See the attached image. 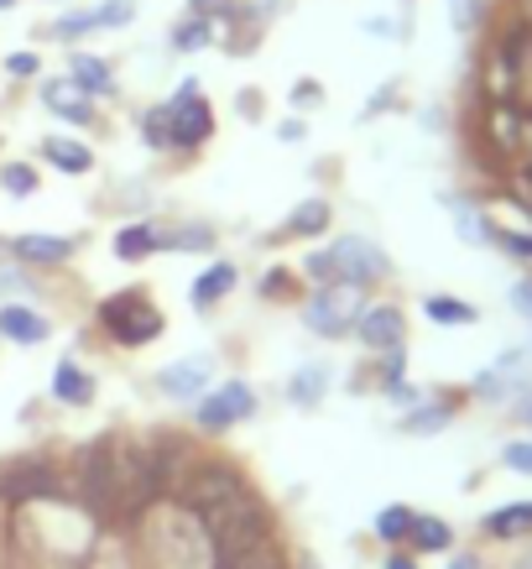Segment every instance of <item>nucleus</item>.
<instances>
[{"instance_id":"obj_3","label":"nucleus","mask_w":532,"mask_h":569,"mask_svg":"<svg viewBox=\"0 0 532 569\" xmlns=\"http://www.w3.org/2000/svg\"><path fill=\"white\" fill-rule=\"evenodd\" d=\"M168 121H172V152H193V147H204L214 137V110H209L199 79L178 84V94L168 100Z\"/></svg>"},{"instance_id":"obj_23","label":"nucleus","mask_w":532,"mask_h":569,"mask_svg":"<svg viewBox=\"0 0 532 569\" xmlns=\"http://www.w3.org/2000/svg\"><path fill=\"white\" fill-rule=\"evenodd\" d=\"M141 137H147V147H152V152H172L168 104H157V110H147V116H141Z\"/></svg>"},{"instance_id":"obj_6","label":"nucleus","mask_w":532,"mask_h":569,"mask_svg":"<svg viewBox=\"0 0 532 569\" xmlns=\"http://www.w3.org/2000/svg\"><path fill=\"white\" fill-rule=\"evenodd\" d=\"M214 381V356H183L157 371V392L172 397V402H199Z\"/></svg>"},{"instance_id":"obj_37","label":"nucleus","mask_w":532,"mask_h":569,"mask_svg":"<svg viewBox=\"0 0 532 569\" xmlns=\"http://www.w3.org/2000/svg\"><path fill=\"white\" fill-rule=\"evenodd\" d=\"M309 137V126L303 121H282V141H303Z\"/></svg>"},{"instance_id":"obj_33","label":"nucleus","mask_w":532,"mask_h":569,"mask_svg":"<svg viewBox=\"0 0 532 569\" xmlns=\"http://www.w3.org/2000/svg\"><path fill=\"white\" fill-rule=\"evenodd\" d=\"M37 69H42V58H37V52H11V58H6V73H11V79H37Z\"/></svg>"},{"instance_id":"obj_20","label":"nucleus","mask_w":532,"mask_h":569,"mask_svg":"<svg viewBox=\"0 0 532 569\" xmlns=\"http://www.w3.org/2000/svg\"><path fill=\"white\" fill-rule=\"evenodd\" d=\"M423 313H429L433 325H454V329H470L481 313L470 309L464 298H449V293H433V298H423Z\"/></svg>"},{"instance_id":"obj_10","label":"nucleus","mask_w":532,"mask_h":569,"mask_svg":"<svg viewBox=\"0 0 532 569\" xmlns=\"http://www.w3.org/2000/svg\"><path fill=\"white\" fill-rule=\"evenodd\" d=\"M235 282H241V272H235L230 261H214V267H204V272L193 277L189 303H193V309H214L220 298H230V293H235Z\"/></svg>"},{"instance_id":"obj_18","label":"nucleus","mask_w":532,"mask_h":569,"mask_svg":"<svg viewBox=\"0 0 532 569\" xmlns=\"http://www.w3.org/2000/svg\"><path fill=\"white\" fill-rule=\"evenodd\" d=\"M408 549H418V553H449V549H454V528H449L444 518H412Z\"/></svg>"},{"instance_id":"obj_28","label":"nucleus","mask_w":532,"mask_h":569,"mask_svg":"<svg viewBox=\"0 0 532 569\" xmlns=\"http://www.w3.org/2000/svg\"><path fill=\"white\" fill-rule=\"evenodd\" d=\"M491 246H501L516 261H532V230H501V224H491Z\"/></svg>"},{"instance_id":"obj_13","label":"nucleus","mask_w":532,"mask_h":569,"mask_svg":"<svg viewBox=\"0 0 532 569\" xmlns=\"http://www.w3.org/2000/svg\"><path fill=\"white\" fill-rule=\"evenodd\" d=\"M329 220H334V209H329V199H303V204L288 214V224H282V236H292V241H313V236H324Z\"/></svg>"},{"instance_id":"obj_21","label":"nucleus","mask_w":532,"mask_h":569,"mask_svg":"<svg viewBox=\"0 0 532 569\" xmlns=\"http://www.w3.org/2000/svg\"><path fill=\"white\" fill-rule=\"evenodd\" d=\"M168 251H209L214 246V230L209 224H178V230H157Z\"/></svg>"},{"instance_id":"obj_19","label":"nucleus","mask_w":532,"mask_h":569,"mask_svg":"<svg viewBox=\"0 0 532 569\" xmlns=\"http://www.w3.org/2000/svg\"><path fill=\"white\" fill-rule=\"evenodd\" d=\"M329 392V366H298V377L288 381V402H298V408H313V402H324Z\"/></svg>"},{"instance_id":"obj_16","label":"nucleus","mask_w":532,"mask_h":569,"mask_svg":"<svg viewBox=\"0 0 532 569\" xmlns=\"http://www.w3.org/2000/svg\"><path fill=\"white\" fill-rule=\"evenodd\" d=\"M162 251V236H157L152 220H137V224H121L116 230V257L121 261H147Z\"/></svg>"},{"instance_id":"obj_22","label":"nucleus","mask_w":532,"mask_h":569,"mask_svg":"<svg viewBox=\"0 0 532 569\" xmlns=\"http://www.w3.org/2000/svg\"><path fill=\"white\" fill-rule=\"evenodd\" d=\"M209 42H214V21L209 17H189L172 32V48L178 52H199V48H209Z\"/></svg>"},{"instance_id":"obj_17","label":"nucleus","mask_w":532,"mask_h":569,"mask_svg":"<svg viewBox=\"0 0 532 569\" xmlns=\"http://www.w3.org/2000/svg\"><path fill=\"white\" fill-rule=\"evenodd\" d=\"M42 157H48L58 173H89L94 168V152L79 137H48L42 141Z\"/></svg>"},{"instance_id":"obj_38","label":"nucleus","mask_w":532,"mask_h":569,"mask_svg":"<svg viewBox=\"0 0 532 569\" xmlns=\"http://www.w3.org/2000/svg\"><path fill=\"white\" fill-rule=\"evenodd\" d=\"M449 569H481V559H475V553H454V559H449Z\"/></svg>"},{"instance_id":"obj_1","label":"nucleus","mask_w":532,"mask_h":569,"mask_svg":"<svg viewBox=\"0 0 532 569\" xmlns=\"http://www.w3.org/2000/svg\"><path fill=\"white\" fill-rule=\"evenodd\" d=\"M100 325L116 335V346L141 350V346H152L157 335L168 329V319L147 303V293H141V288H126V293H110L100 303Z\"/></svg>"},{"instance_id":"obj_26","label":"nucleus","mask_w":532,"mask_h":569,"mask_svg":"<svg viewBox=\"0 0 532 569\" xmlns=\"http://www.w3.org/2000/svg\"><path fill=\"white\" fill-rule=\"evenodd\" d=\"M0 189L11 193V199L37 193V168H32V162H6V168H0Z\"/></svg>"},{"instance_id":"obj_5","label":"nucleus","mask_w":532,"mask_h":569,"mask_svg":"<svg viewBox=\"0 0 532 569\" xmlns=\"http://www.w3.org/2000/svg\"><path fill=\"white\" fill-rule=\"evenodd\" d=\"M199 413H193V423L204 433H224V429H235L241 418L257 413V392L245 387V381H224V387H214V392H204L199 402H193Z\"/></svg>"},{"instance_id":"obj_7","label":"nucleus","mask_w":532,"mask_h":569,"mask_svg":"<svg viewBox=\"0 0 532 569\" xmlns=\"http://www.w3.org/2000/svg\"><path fill=\"white\" fill-rule=\"evenodd\" d=\"M355 335H361L365 350H402L408 346V313L397 309V303H365L361 319H355Z\"/></svg>"},{"instance_id":"obj_35","label":"nucleus","mask_w":532,"mask_h":569,"mask_svg":"<svg viewBox=\"0 0 532 569\" xmlns=\"http://www.w3.org/2000/svg\"><path fill=\"white\" fill-rule=\"evenodd\" d=\"M512 303H516V313H528V319H532V277L512 288Z\"/></svg>"},{"instance_id":"obj_29","label":"nucleus","mask_w":532,"mask_h":569,"mask_svg":"<svg viewBox=\"0 0 532 569\" xmlns=\"http://www.w3.org/2000/svg\"><path fill=\"white\" fill-rule=\"evenodd\" d=\"M444 423H449V408H444V402H429V408H418V413L402 418V429H408V433H439Z\"/></svg>"},{"instance_id":"obj_36","label":"nucleus","mask_w":532,"mask_h":569,"mask_svg":"<svg viewBox=\"0 0 532 569\" xmlns=\"http://www.w3.org/2000/svg\"><path fill=\"white\" fill-rule=\"evenodd\" d=\"M292 100H298L303 110H309V100H319V84H313V79H303V84L292 89Z\"/></svg>"},{"instance_id":"obj_32","label":"nucleus","mask_w":532,"mask_h":569,"mask_svg":"<svg viewBox=\"0 0 532 569\" xmlns=\"http://www.w3.org/2000/svg\"><path fill=\"white\" fill-rule=\"evenodd\" d=\"M303 277H309L313 288H324V282H334V257H329V251H313V257L303 261Z\"/></svg>"},{"instance_id":"obj_9","label":"nucleus","mask_w":532,"mask_h":569,"mask_svg":"<svg viewBox=\"0 0 532 569\" xmlns=\"http://www.w3.org/2000/svg\"><path fill=\"white\" fill-rule=\"evenodd\" d=\"M48 329H52L48 319L37 309H27V303H6V309H0V335H6L11 346H42Z\"/></svg>"},{"instance_id":"obj_40","label":"nucleus","mask_w":532,"mask_h":569,"mask_svg":"<svg viewBox=\"0 0 532 569\" xmlns=\"http://www.w3.org/2000/svg\"><path fill=\"white\" fill-rule=\"evenodd\" d=\"M516 569H532V553H522V565H516Z\"/></svg>"},{"instance_id":"obj_14","label":"nucleus","mask_w":532,"mask_h":569,"mask_svg":"<svg viewBox=\"0 0 532 569\" xmlns=\"http://www.w3.org/2000/svg\"><path fill=\"white\" fill-rule=\"evenodd\" d=\"M69 79L84 89L89 100H94V94H116V73H110V63H104V58H94V52H73V58H69Z\"/></svg>"},{"instance_id":"obj_2","label":"nucleus","mask_w":532,"mask_h":569,"mask_svg":"<svg viewBox=\"0 0 532 569\" xmlns=\"http://www.w3.org/2000/svg\"><path fill=\"white\" fill-rule=\"evenodd\" d=\"M361 309H365V288H355V282H324V288L303 303V325H309L313 335H324V340H340V335L355 329Z\"/></svg>"},{"instance_id":"obj_31","label":"nucleus","mask_w":532,"mask_h":569,"mask_svg":"<svg viewBox=\"0 0 532 569\" xmlns=\"http://www.w3.org/2000/svg\"><path fill=\"white\" fill-rule=\"evenodd\" d=\"M449 21H454L460 32H475V27H481V0H449Z\"/></svg>"},{"instance_id":"obj_39","label":"nucleus","mask_w":532,"mask_h":569,"mask_svg":"<svg viewBox=\"0 0 532 569\" xmlns=\"http://www.w3.org/2000/svg\"><path fill=\"white\" fill-rule=\"evenodd\" d=\"M387 569H418V559H408V553H392V559H387Z\"/></svg>"},{"instance_id":"obj_8","label":"nucleus","mask_w":532,"mask_h":569,"mask_svg":"<svg viewBox=\"0 0 532 569\" xmlns=\"http://www.w3.org/2000/svg\"><path fill=\"white\" fill-rule=\"evenodd\" d=\"M42 104H48L58 121H69V126H94V104H89V94L73 84L69 73L42 84Z\"/></svg>"},{"instance_id":"obj_27","label":"nucleus","mask_w":532,"mask_h":569,"mask_svg":"<svg viewBox=\"0 0 532 569\" xmlns=\"http://www.w3.org/2000/svg\"><path fill=\"white\" fill-rule=\"evenodd\" d=\"M418 512H408V507H387L377 518V538H387V543H408V528Z\"/></svg>"},{"instance_id":"obj_12","label":"nucleus","mask_w":532,"mask_h":569,"mask_svg":"<svg viewBox=\"0 0 532 569\" xmlns=\"http://www.w3.org/2000/svg\"><path fill=\"white\" fill-rule=\"evenodd\" d=\"M485 538H532V501H506V507H496V512H485L481 518Z\"/></svg>"},{"instance_id":"obj_15","label":"nucleus","mask_w":532,"mask_h":569,"mask_svg":"<svg viewBox=\"0 0 532 569\" xmlns=\"http://www.w3.org/2000/svg\"><path fill=\"white\" fill-rule=\"evenodd\" d=\"M11 251H17L21 261H32V267H58V261L73 257V241L69 236H17Z\"/></svg>"},{"instance_id":"obj_41","label":"nucleus","mask_w":532,"mask_h":569,"mask_svg":"<svg viewBox=\"0 0 532 569\" xmlns=\"http://www.w3.org/2000/svg\"><path fill=\"white\" fill-rule=\"evenodd\" d=\"M11 6H17V0H0V11H11Z\"/></svg>"},{"instance_id":"obj_25","label":"nucleus","mask_w":532,"mask_h":569,"mask_svg":"<svg viewBox=\"0 0 532 569\" xmlns=\"http://www.w3.org/2000/svg\"><path fill=\"white\" fill-rule=\"evenodd\" d=\"M131 17H137V0H100L94 6V27L100 32H121V27H131Z\"/></svg>"},{"instance_id":"obj_24","label":"nucleus","mask_w":532,"mask_h":569,"mask_svg":"<svg viewBox=\"0 0 532 569\" xmlns=\"http://www.w3.org/2000/svg\"><path fill=\"white\" fill-rule=\"evenodd\" d=\"M89 32H100V27H94V11H63V17L48 27V37H58V42H79V37H89Z\"/></svg>"},{"instance_id":"obj_11","label":"nucleus","mask_w":532,"mask_h":569,"mask_svg":"<svg viewBox=\"0 0 532 569\" xmlns=\"http://www.w3.org/2000/svg\"><path fill=\"white\" fill-rule=\"evenodd\" d=\"M52 397H58V402H69V408H89V402H94V377H89L73 356H63L58 371H52Z\"/></svg>"},{"instance_id":"obj_30","label":"nucleus","mask_w":532,"mask_h":569,"mask_svg":"<svg viewBox=\"0 0 532 569\" xmlns=\"http://www.w3.org/2000/svg\"><path fill=\"white\" fill-rule=\"evenodd\" d=\"M501 466L512 470V476H532V439H512V445L501 449Z\"/></svg>"},{"instance_id":"obj_4","label":"nucleus","mask_w":532,"mask_h":569,"mask_svg":"<svg viewBox=\"0 0 532 569\" xmlns=\"http://www.w3.org/2000/svg\"><path fill=\"white\" fill-rule=\"evenodd\" d=\"M329 257H334V282L365 288V282H387L392 277V257L377 241H365V236H340L329 246Z\"/></svg>"},{"instance_id":"obj_34","label":"nucleus","mask_w":532,"mask_h":569,"mask_svg":"<svg viewBox=\"0 0 532 569\" xmlns=\"http://www.w3.org/2000/svg\"><path fill=\"white\" fill-rule=\"evenodd\" d=\"M288 288H292V277L282 272V267H277V272H267V282H261V293H267V298H282Z\"/></svg>"}]
</instances>
